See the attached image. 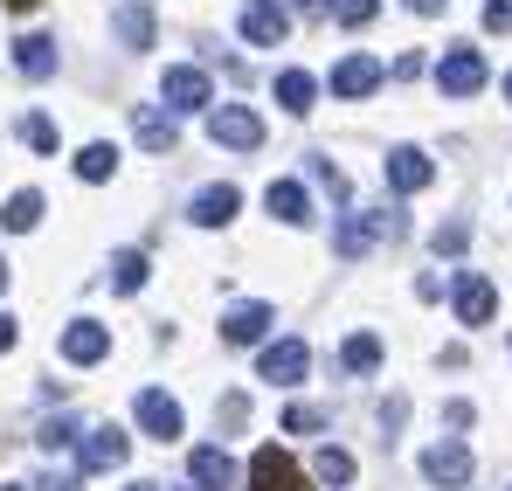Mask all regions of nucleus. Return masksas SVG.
Returning a JSON list of instances; mask_svg holds the SVG:
<instances>
[{
  "instance_id": "b1692460",
  "label": "nucleus",
  "mask_w": 512,
  "mask_h": 491,
  "mask_svg": "<svg viewBox=\"0 0 512 491\" xmlns=\"http://www.w3.org/2000/svg\"><path fill=\"white\" fill-rule=\"evenodd\" d=\"M340 367L346 374H374V367H381V339H374V332H346Z\"/></svg>"
},
{
  "instance_id": "9b49d317",
  "label": "nucleus",
  "mask_w": 512,
  "mask_h": 491,
  "mask_svg": "<svg viewBox=\"0 0 512 491\" xmlns=\"http://www.w3.org/2000/svg\"><path fill=\"white\" fill-rule=\"evenodd\" d=\"M104 353H111V326L104 319H70L63 326V360L70 367H97Z\"/></svg>"
},
{
  "instance_id": "a19ab883",
  "label": "nucleus",
  "mask_w": 512,
  "mask_h": 491,
  "mask_svg": "<svg viewBox=\"0 0 512 491\" xmlns=\"http://www.w3.org/2000/svg\"><path fill=\"white\" fill-rule=\"evenodd\" d=\"M0 291H7V263H0Z\"/></svg>"
},
{
  "instance_id": "2eb2a0df",
  "label": "nucleus",
  "mask_w": 512,
  "mask_h": 491,
  "mask_svg": "<svg viewBox=\"0 0 512 491\" xmlns=\"http://www.w3.org/2000/svg\"><path fill=\"white\" fill-rule=\"evenodd\" d=\"M236 208H243V194L222 180V187H201L187 215H194V229H229V222H236Z\"/></svg>"
},
{
  "instance_id": "a878e982",
  "label": "nucleus",
  "mask_w": 512,
  "mask_h": 491,
  "mask_svg": "<svg viewBox=\"0 0 512 491\" xmlns=\"http://www.w3.org/2000/svg\"><path fill=\"white\" fill-rule=\"evenodd\" d=\"M21 139H28L42 160H56V146H63V132H56V118H49V111H28V118H21Z\"/></svg>"
},
{
  "instance_id": "5701e85b",
  "label": "nucleus",
  "mask_w": 512,
  "mask_h": 491,
  "mask_svg": "<svg viewBox=\"0 0 512 491\" xmlns=\"http://www.w3.org/2000/svg\"><path fill=\"white\" fill-rule=\"evenodd\" d=\"M42 208H49V201H42L35 187H21V194H14V201L0 208V229H14V236H28V229L42 222Z\"/></svg>"
},
{
  "instance_id": "bb28decb",
  "label": "nucleus",
  "mask_w": 512,
  "mask_h": 491,
  "mask_svg": "<svg viewBox=\"0 0 512 491\" xmlns=\"http://www.w3.org/2000/svg\"><path fill=\"white\" fill-rule=\"evenodd\" d=\"M139 284H146V256H139V249H118V256H111V291L132 298Z\"/></svg>"
},
{
  "instance_id": "1a4fd4ad",
  "label": "nucleus",
  "mask_w": 512,
  "mask_h": 491,
  "mask_svg": "<svg viewBox=\"0 0 512 491\" xmlns=\"http://www.w3.org/2000/svg\"><path fill=\"white\" fill-rule=\"evenodd\" d=\"M250 491H305V471H298L277 443H263L250 457Z\"/></svg>"
},
{
  "instance_id": "f257e3e1",
  "label": "nucleus",
  "mask_w": 512,
  "mask_h": 491,
  "mask_svg": "<svg viewBox=\"0 0 512 491\" xmlns=\"http://www.w3.org/2000/svg\"><path fill=\"white\" fill-rule=\"evenodd\" d=\"M395 236H402V208H346L340 229H333V249L353 263V256H367L374 243H395Z\"/></svg>"
},
{
  "instance_id": "0eeeda50",
  "label": "nucleus",
  "mask_w": 512,
  "mask_h": 491,
  "mask_svg": "<svg viewBox=\"0 0 512 491\" xmlns=\"http://www.w3.org/2000/svg\"><path fill=\"white\" fill-rule=\"evenodd\" d=\"M236 28H243V42H250V49H277V42L291 35V7H277V0H250Z\"/></svg>"
},
{
  "instance_id": "c756f323",
  "label": "nucleus",
  "mask_w": 512,
  "mask_h": 491,
  "mask_svg": "<svg viewBox=\"0 0 512 491\" xmlns=\"http://www.w3.org/2000/svg\"><path fill=\"white\" fill-rule=\"evenodd\" d=\"M374 14H381V0H333V21L340 28H367Z\"/></svg>"
},
{
  "instance_id": "79ce46f5",
  "label": "nucleus",
  "mask_w": 512,
  "mask_h": 491,
  "mask_svg": "<svg viewBox=\"0 0 512 491\" xmlns=\"http://www.w3.org/2000/svg\"><path fill=\"white\" fill-rule=\"evenodd\" d=\"M506 104H512V77H506Z\"/></svg>"
},
{
  "instance_id": "473e14b6",
  "label": "nucleus",
  "mask_w": 512,
  "mask_h": 491,
  "mask_svg": "<svg viewBox=\"0 0 512 491\" xmlns=\"http://www.w3.org/2000/svg\"><path fill=\"white\" fill-rule=\"evenodd\" d=\"M284 429H291V436H312V429H326V415L298 402V409H284Z\"/></svg>"
},
{
  "instance_id": "aec40b11",
  "label": "nucleus",
  "mask_w": 512,
  "mask_h": 491,
  "mask_svg": "<svg viewBox=\"0 0 512 491\" xmlns=\"http://www.w3.org/2000/svg\"><path fill=\"white\" fill-rule=\"evenodd\" d=\"M125 450H132L125 429H90V436H84V471H118Z\"/></svg>"
},
{
  "instance_id": "2f4dec72",
  "label": "nucleus",
  "mask_w": 512,
  "mask_h": 491,
  "mask_svg": "<svg viewBox=\"0 0 512 491\" xmlns=\"http://www.w3.org/2000/svg\"><path fill=\"white\" fill-rule=\"evenodd\" d=\"M429 243H436V256H457V249L471 243V229H464V222H443V229H436Z\"/></svg>"
},
{
  "instance_id": "7c9ffc66",
  "label": "nucleus",
  "mask_w": 512,
  "mask_h": 491,
  "mask_svg": "<svg viewBox=\"0 0 512 491\" xmlns=\"http://www.w3.org/2000/svg\"><path fill=\"white\" fill-rule=\"evenodd\" d=\"M35 436H42V450H70V443H77V422L63 415V422H42Z\"/></svg>"
},
{
  "instance_id": "4be33fe9",
  "label": "nucleus",
  "mask_w": 512,
  "mask_h": 491,
  "mask_svg": "<svg viewBox=\"0 0 512 491\" xmlns=\"http://www.w3.org/2000/svg\"><path fill=\"white\" fill-rule=\"evenodd\" d=\"M277 104H284L291 118H305V111L319 104V77H312V70H284V77H277Z\"/></svg>"
},
{
  "instance_id": "6e6552de",
  "label": "nucleus",
  "mask_w": 512,
  "mask_h": 491,
  "mask_svg": "<svg viewBox=\"0 0 512 491\" xmlns=\"http://www.w3.org/2000/svg\"><path fill=\"white\" fill-rule=\"evenodd\" d=\"M160 97H167V111H208V70H194V63H173L167 77H160Z\"/></svg>"
},
{
  "instance_id": "423d86ee",
  "label": "nucleus",
  "mask_w": 512,
  "mask_h": 491,
  "mask_svg": "<svg viewBox=\"0 0 512 491\" xmlns=\"http://www.w3.org/2000/svg\"><path fill=\"white\" fill-rule=\"evenodd\" d=\"M132 415H139V429H146L153 443H173V436L187 429V415H180V402H173L167 388H146V395L132 402Z\"/></svg>"
},
{
  "instance_id": "72a5a7b5",
  "label": "nucleus",
  "mask_w": 512,
  "mask_h": 491,
  "mask_svg": "<svg viewBox=\"0 0 512 491\" xmlns=\"http://www.w3.org/2000/svg\"><path fill=\"white\" fill-rule=\"evenodd\" d=\"M485 28L506 35V28H512V0H485Z\"/></svg>"
},
{
  "instance_id": "f8f14e48",
  "label": "nucleus",
  "mask_w": 512,
  "mask_h": 491,
  "mask_svg": "<svg viewBox=\"0 0 512 491\" xmlns=\"http://www.w3.org/2000/svg\"><path fill=\"white\" fill-rule=\"evenodd\" d=\"M423 478H429V485H443V491L471 485V450H464V443H429V450H423Z\"/></svg>"
},
{
  "instance_id": "dca6fc26",
  "label": "nucleus",
  "mask_w": 512,
  "mask_h": 491,
  "mask_svg": "<svg viewBox=\"0 0 512 491\" xmlns=\"http://www.w3.org/2000/svg\"><path fill=\"white\" fill-rule=\"evenodd\" d=\"M56 63H63V49H56V35H21V42H14V70H21L28 83L56 77Z\"/></svg>"
},
{
  "instance_id": "f3484780",
  "label": "nucleus",
  "mask_w": 512,
  "mask_h": 491,
  "mask_svg": "<svg viewBox=\"0 0 512 491\" xmlns=\"http://www.w3.org/2000/svg\"><path fill=\"white\" fill-rule=\"evenodd\" d=\"M381 63L374 56H346V63H333V97H374L381 90Z\"/></svg>"
},
{
  "instance_id": "f03ea898",
  "label": "nucleus",
  "mask_w": 512,
  "mask_h": 491,
  "mask_svg": "<svg viewBox=\"0 0 512 491\" xmlns=\"http://www.w3.org/2000/svg\"><path fill=\"white\" fill-rule=\"evenodd\" d=\"M208 139L229 146V153H256L263 146V118L250 104H222V111H208Z\"/></svg>"
},
{
  "instance_id": "20e7f679",
  "label": "nucleus",
  "mask_w": 512,
  "mask_h": 491,
  "mask_svg": "<svg viewBox=\"0 0 512 491\" xmlns=\"http://www.w3.org/2000/svg\"><path fill=\"white\" fill-rule=\"evenodd\" d=\"M256 374H263L270 388H298V381L312 374V346H305V339H270L263 360H256Z\"/></svg>"
},
{
  "instance_id": "c9c22d12",
  "label": "nucleus",
  "mask_w": 512,
  "mask_h": 491,
  "mask_svg": "<svg viewBox=\"0 0 512 491\" xmlns=\"http://www.w3.org/2000/svg\"><path fill=\"white\" fill-rule=\"evenodd\" d=\"M402 7H409V14H443L450 0H402Z\"/></svg>"
},
{
  "instance_id": "cd10ccee",
  "label": "nucleus",
  "mask_w": 512,
  "mask_h": 491,
  "mask_svg": "<svg viewBox=\"0 0 512 491\" xmlns=\"http://www.w3.org/2000/svg\"><path fill=\"white\" fill-rule=\"evenodd\" d=\"M312 478H319V485H353V457H346V450H333V443H326V450H319V457H312Z\"/></svg>"
},
{
  "instance_id": "a211bd4d",
  "label": "nucleus",
  "mask_w": 512,
  "mask_h": 491,
  "mask_svg": "<svg viewBox=\"0 0 512 491\" xmlns=\"http://www.w3.org/2000/svg\"><path fill=\"white\" fill-rule=\"evenodd\" d=\"M132 132H139V146H146V153H173V139H180L167 104H139V111H132Z\"/></svg>"
},
{
  "instance_id": "39448f33",
  "label": "nucleus",
  "mask_w": 512,
  "mask_h": 491,
  "mask_svg": "<svg viewBox=\"0 0 512 491\" xmlns=\"http://www.w3.org/2000/svg\"><path fill=\"white\" fill-rule=\"evenodd\" d=\"M485 77H492V70H485L478 49H450V56L436 63V90H443V97H478Z\"/></svg>"
},
{
  "instance_id": "412c9836",
  "label": "nucleus",
  "mask_w": 512,
  "mask_h": 491,
  "mask_svg": "<svg viewBox=\"0 0 512 491\" xmlns=\"http://www.w3.org/2000/svg\"><path fill=\"white\" fill-rule=\"evenodd\" d=\"M111 28H118V42H125V49H153V28H160V21H153V7L125 0V7L111 14Z\"/></svg>"
},
{
  "instance_id": "ea45409f",
  "label": "nucleus",
  "mask_w": 512,
  "mask_h": 491,
  "mask_svg": "<svg viewBox=\"0 0 512 491\" xmlns=\"http://www.w3.org/2000/svg\"><path fill=\"white\" fill-rule=\"evenodd\" d=\"M132 491H160V485H146V478H139V485H132Z\"/></svg>"
},
{
  "instance_id": "9d476101",
  "label": "nucleus",
  "mask_w": 512,
  "mask_h": 491,
  "mask_svg": "<svg viewBox=\"0 0 512 491\" xmlns=\"http://www.w3.org/2000/svg\"><path fill=\"white\" fill-rule=\"evenodd\" d=\"M270 326H277V312H270L263 298H243V305L222 312V339H229V346H256V339H270Z\"/></svg>"
},
{
  "instance_id": "ddd939ff",
  "label": "nucleus",
  "mask_w": 512,
  "mask_h": 491,
  "mask_svg": "<svg viewBox=\"0 0 512 491\" xmlns=\"http://www.w3.org/2000/svg\"><path fill=\"white\" fill-rule=\"evenodd\" d=\"M429 180H436V160L429 153H416V146H395L388 153V187L395 194H423Z\"/></svg>"
},
{
  "instance_id": "4c0bfd02",
  "label": "nucleus",
  "mask_w": 512,
  "mask_h": 491,
  "mask_svg": "<svg viewBox=\"0 0 512 491\" xmlns=\"http://www.w3.org/2000/svg\"><path fill=\"white\" fill-rule=\"evenodd\" d=\"M42 491H84L77 478H42Z\"/></svg>"
},
{
  "instance_id": "58836bf2",
  "label": "nucleus",
  "mask_w": 512,
  "mask_h": 491,
  "mask_svg": "<svg viewBox=\"0 0 512 491\" xmlns=\"http://www.w3.org/2000/svg\"><path fill=\"white\" fill-rule=\"evenodd\" d=\"M7 7H14V14H28V7H42V0H7Z\"/></svg>"
},
{
  "instance_id": "393cba45",
  "label": "nucleus",
  "mask_w": 512,
  "mask_h": 491,
  "mask_svg": "<svg viewBox=\"0 0 512 491\" xmlns=\"http://www.w3.org/2000/svg\"><path fill=\"white\" fill-rule=\"evenodd\" d=\"M111 173H118V146H104V139H97V146H84V153H77V180L104 187Z\"/></svg>"
},
{
  "instance_id": "c85d7f7f",
  "label": "nucleus",
  "mask_w": 512,
  "mask_h": 491,
  "mask_svg": "<svg viewBox=\"0 0 512 491\" xmlns=\"http://www.w3.org/2000/svg\"><path fill=\"white\" fill-rule=\"evenodd\" d=\"M312 173H319V187H326V194H333L340 208H353V187H346V173L326 160V153H312Z\"/></svg>"
},
{
  "instance_id": "6ab92c4d",
  "label": "nucleus",
  "mask_w": 512,
  "mask_h": 491,
  "mask_svg": "<svg viewBox=\"0 0 512 491\" xmlns=\"http://www.w3.org/2000/svg\"><path fill=\"white\" fill-rule=\"evenodd\" d=\"M263 208H270L277 222H291V229H305V222H312V194H305L298 180H270V194H263Z\"/></svg>"
},
{
  "instance_id": "e433bc0d",
  "label": "nucleus",
  "mask_w": 512,
  "mask_h": 491,
  "mask_svg": "<svg viewBox=\"0 0 512 491\" xmlns=\"http://www.w3.org/2000/svg\"><path fill=\"white\" fill-rule=\"evenodd\" d=\"M298 14H333V0H291Z\"/></svg>"
},
{
  "instance_id": "7ed1b4c3",
  "label": "nucleus",
  "mask_w": 512,
  "mask_h": 491,
  "mask_svg": "<svg viewBox=\"0 0 512 491\" xmlns=\"http://www.w3.org/2000/svg\"><path fill=\"white\" fill-rule=\"evenodd\" d=\"M450 305H457L464 326H492V319H499V291H492V277H478V270H457V277H450Z\"/></svg>"
},
{
  "instance_id": "4468645a",
  "label": "nucleus",
  "mask_w": 512,
  "mask_h": 491,
  "mask_svg": "<svg viewBox=\"0 0 512 491\" xmlns=\"http://www.w3.org/2000/svg\"><path fill=\"white\" fill-rule=\"evenodd\" d=\"M187 478H194V491H229L236 485V464H229L222 443H201V450L187 457Z\"/></svg>"
},
{
  "instance_id": "f704fd0d",
  "label": "nucleus",
  "mask_w": 512,
  "mask_h": 491,
  "mask_svg": "<svg viewBox=\"0 0 512 491\" xmlns=\"http://www.w3.org/2000/svg\"><path fill=\"white\" fill-rule=\"evenodd\" d=\"M14 339H21V326H14V319L0 312V353H14Z\"/></svg>"
},
{
  "instance_id": "37998d69",
  "label": "nucleus",
  "mask_w": 512,
  "mask_h": 491,
  "mask_svg": "<svg viewBox=\"0 0 512 491\" xmlns=\"http://www.w3.org/2000/svg\"><path fill=\"white\" fill-rule=\"evenodd\" d=\"M0 491H21V485H0Z\"/></svg>"
}]
</instances>
